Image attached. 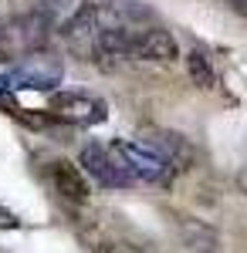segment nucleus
<instances>
[{"label":"nucleus","instance_id":"2","mask_svg":"<svg viewBox=\"0 0 247 253\" xmlns=\"http://www.w3.org/2000/svg\"><path fill=\"white\" fill-rule=\"evenodd\" d=\"M112 149L125 162V169H129V175H132L135 182L139 179L142 182H170L173 179V166L152 149L149 142H125L122 138V142H115Z\"/></svg>","mask_w":247,"mask_h":253},{"label":"nucleus","instance_id":"9","mask_svg":"<svg viewBox=\"0 0 247 253\" xmlns=\"http://www.w3.org/2000/svg\"><path fill=\"white\" fill-rule=\"evenodd\" d=\"M186 71H190V78L200 84V88H213L217 84V71H213V64L203 51H193L186 54Z\"/></svg>","mask_w":247,"mask_h":253},{"label":"nucleus","instance_id":"6","mask_svg":"<svg viewBox=\"0 0 247 253\" xmlns=\"http://www.w3.org/2000/svg\"><path fill=\"white\" fill-rule=\"evenodd\" d=\"M142 142H149L152 149L170 162L173 172H176V169H193V166H196V149L190 145V138H183L180 132H170V128H152L149 138H142Z\"/></svg>","mask_w":247,"mask_h":253},{"label":"nucleus","instance_id":"11","mask_svg":"<svg viewBox=\"0 0 247 253\" xmlns=\"http://www.w3.org/2000/svg\"><path fill=\"white\" fill-rule=\"evenodd\" d=\"M234 14H241V17H247V0H224Z\"/></svg>","mask_w":247,"mask_h":253},{"label":"nucleus","instance_id":"5","mask_svg":"<svg viewBox=\"0 0 247 253\" xmlns=\"http://www.w3.org/2000/svg\"><path fill=\"white\" fill-rule=\"evenodd\" d=\"M173 223H176L180 243H183L190 253H220L224 240H220V233L210 226L207 219L186 216V213H173Z\"/></svg>","mask_w":247,"mask_h":253},{"label":"nucleus","instance_id":"1","mask_svg":"<svg viewBox=\"0 0 247 253\" xmlns=\"http://www.w3.org/2000/svg\"><path fill=\"white\" fill-rule=\"evenodd\" d=\"M81 166V172L92 175L98 186H109V189H125V186H132L135 179L129 175L125 169V162L119 159L112 145H102V142H88L85 149H81V159H78Z\"/></svg>","mask_w":247,"mask_h":253},{"label":"nucleus","instance_id":"10","mask_svg":"<svg viewBox=\"0 0 247 253\" xmlns=\"http://www.w3.org/2000/svg\"><path fill=\"white\" fill-rule=\"evenodd\" d=\"M98 253H135V250H129L125 243H102V247H98Z\"/></svg>","mask_w":247,"mask_h":253},{"label":"nucleus","instance_id":"7","mask_svg":"<svg viewBox=\"0 0 247 253\" xmlns=\"http://www.w3.org/2000/svg\"><path fill=\"white\" fill-rule=\"evenodd\" d=\"M48 175H51V186H55V193L61 199H68V203H88V175L78 169L75 162H68V159H55L51 166H48Z\"/></svg>","mask_w":247,"mask_h":253},{"label":"nucleus","instance_id":"4","mask_svg":"<svg viewBox=\"0 0 247 253\" xmlns=\"http://www.w3.org/2000/svg\"><path fill=\"white\" fill-rule=\"evenodd\" d=\"M180 58V44L166 27L149 24L132 31V61H149V64H170Z\"/></svg>","mask_w":247,"mask_h":253},{"label":"nucleus","instance_id":"8","mask_svg":"<svg viewBox=\"0 0 247 253\" xmlns=\"http://www.w3.org/2000/svg\"><path fill=\"white\" fill-rule=\"evenodd\" d=\"M61 81V68L51 64V61H27L24 68L17 71H10V75H3L0 78V91L3 88H51Z\"/></svg>","mask_w":247,"mask_h":253},{"label":"nucleus","instance_id":"3","mask_svg":"<svg viewBox=\"0 0 247 253\" xmlns=\"http://www.w3.org/2000/svg\"><path fill=\"white\" fill-rule=\"evenodd\" d=\"M48 108L61 122H71V125H98L109 115V105L95 95H85V91H55Z\"/></svg>","mask_w":247,"mask_h":253}]
</instances>
